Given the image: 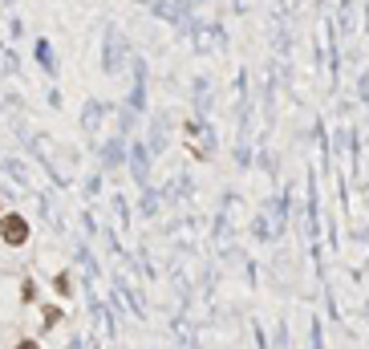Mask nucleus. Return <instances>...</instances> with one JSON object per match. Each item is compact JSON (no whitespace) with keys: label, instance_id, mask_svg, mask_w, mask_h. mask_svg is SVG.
I'll return each mask as SVG.
<instances>
[{"label":"nucleus","instance_id":"f03ea898","mask_svg":"<svg viewBox=\"0 0 369 349\" xmlns=\"http://www.w3.org/2000/svg\"><path fill=\"white\" fill-rule=\"evenodd\" d=\"M53 288H57L61 297H69V293H73V281H69V272H57V276H53Z\"/></svg>","mask_w":369,"mask_h":349},{"label":"nucleus","instance_id":"20e7f679","mask_svg":"<svg viewBox=\"0 0 369 349\" xmlns=\"http://www.w3.org/2000/svg\"><path fill=\"white\" fill-rule=\"evenodd\" d=\"M20 297H25V300L32 305V300H37V284H32V281H25V284H20Z\"/></svg>","mask_w":369,"mask_h":349},{"label":"nucleus","instance_id":"7ed1b4c3","mask_svg":"<svg viewBox=\"0 0 369 349\" xmlns=\"http://www.w3.org/2000/svg\"><path fill=\"white\" fill-rule=\"evenodd\" d=\"M57 321H61V309H57V305H45V329H53Z\"/></svg>","mask_w":369,"mask_h":349},{"label":"nucleus","instance_id":"f257e3e1","mask_svg":"<svg viewBox=\"0 0 369 349\" xmlns=\"http://www.w3.org/2000/svg\"><path fill=\"white\" fill-rule=\"evenodd\" d=\"M0 240H4L8 248L29 244V219L20 216V212H0Z\"/></svg>","mask_w":369,"mask_h":349},{"label":"nucleus","instance_id":"39448f33","mask_svg":"<svg viewBox=\"0 0 369 349\" xmlns=\"http://www.w3.org/2000/svg\"><path fill=\"white\" fill-rule=\"evenodd\" d=\"M16 349H41V341H37V337H25V341H16Z\"/></svg>","mask_w":369,"mask_h":349}]
</instances>
